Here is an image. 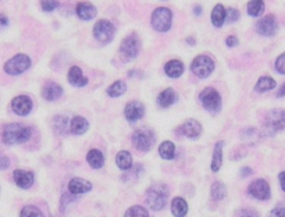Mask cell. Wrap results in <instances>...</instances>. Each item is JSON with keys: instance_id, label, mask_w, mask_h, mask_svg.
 Returning <instances> with one entry per match:
<instances>
[{"instance_id": "6da1fadb", "label": "cell", "mask_w": 285, "mask_h": 217, "mask_svg": "<svg viewBox=\"0 0 285 217\" xmlns=\"http://www.w3.org/2000/svg\"><path fill=\"white\" fill-rule=\"evenodd\" d=\"M29 138H31V128L17 123L6 125L1 132V139L6 145L24 144Z\"/></svg>"}, {"instance_id": "7a4b0ae2", "label": "cell", "mask_w": 285, "mask_h": 217, "mask_svg": "<svg viewBox=\"0 0 285 217\" xmlns=\"http://www.w3.org/2000/svg\"><path fill=\"white\" fill-rule=\"evenodd\" d=\"M169 199V189L164 184H153L146 192L147 205L153 210H162L166 208Z\"/></svg>"}, {"instance_id": "3957f363", "label": "cell", "mask_w": 285, "mask_h": 217, "mask_svg": "<svg viewBox=\"0 0 285 217\" xmlns=\"http://www.w3.org/2000/svg\"><path fill=\"white\" fill-rule=\"evenodd\" d=\"M150 24L153 27V30L157 31V32H167V31H170L171 24H172V13H171L170 8H156L155 11H153V14H152Z\"/></svg>"}, {"instance_id": "277c9868", "label": "cell", "mask_w": 285, "mask_h": 217, "mask_svg": "<svg viewBox=\"0 0 285 217\" xmlns=\"http://www.w3.org/2000/svg\"><path fill=\"white\" fill-rule=\"evenodd\" d=\"M32 64L31 57L24 53H18L14 57H11L4 64V72L8 75H20L25 72Z\"/></svg>"}, {"instance_id": "5b68a950", "label": "cell", "mask_w": 285, "mask_h": 217, "mask_svg": "<svg viewBox=\"0 0 285 217\" xmlns=\"http://www.w3.org/2000/svg\"><path fill=\"white\" fill-rule=\"evenodd\" d=\"M139 50H141V39L135 32L125 36L120 45V55L125 60H134L135 57H138Z\"/></svg>"}, {"instance_id": "8992f818", "label": "cell", "mask_w": 285, "mask_h": 217, "mask_svg": "<svg viewBox=\"0 0 285 217\" xmlns=\"http://www.w3.org/2000/svg\"><path fill=\"white\" fill-rule=\"evenodd\" d=\"M191 71L199 78H207L214 71V60L206 55L195 57L191 64Z\"/></svg>"}, {"instance_id": "52a82bcc", "label": "cell", "mask_w": 285, "mask_h": 217, "mask_svg": "<svg viewBox=\"0 0 285 217\" xmlns=\"http://www.w3.org/2000/svg\"><path fill=\"white\" fill-rule=\"evenodd\" d=\"M115 28L109 20H99L93 27V36L100 43H110L114 38Z\"/></svg>"}, {"instance_id": "ba28073f", "label": "cell", "mask_w": 285, "mask_h": 217, "mask_svg": "<svg viewBox=\"0 0 285 217\" xmlns=\"http://www.w3.org/2000/svg\"><path fill=\"white\" fill-rule=\"evenodd\" d=\"M132 142H134V146L141 152H149L152 146L155 145V135L150 129H138L132 135Z\"/></svg>"}, {"instance_id": "9c48e42d", "label": "cell", "mask_w": 285, "mask_h": 217, "mask_svg": "<svg viewBox=\"0 0 285 217\" xmlns=\"http://www.w3.org/2000/svg\"><path fill=\"white\" fill-rule=\"evenodd\" d=\"M199 99L204 109L209 112H219L221 109V96L214 88L203 89L199 95Z\"/></svg>"}, {"instance_id": "30bf717a", "label": "cell", "mask_w": 285, "mask_h": 217, "mask_svg": "<svg viewBox=\"0 0 285 217\" xmlns=\"http://www.w3.org/2000/svg\"><path fill=\"white\" fill-rule=\"evenodd\" d=\"M248 192L251 196L259 199V201H269L270 196H271L269 183L263 178L255 180L253 183H251L249 188H248Z\"/></svg>"}, {"instance_id": "8fae6325", "label": "cell", "mask_w": 285, "mask_h": 217, "mask_svg": "<svg viewBox=\"0 0 285 217\" xmlns=\"http://www.w3.org/2000/svg\"><path fill=\"white\" fill-rule=\"evenodd\" d=\"M256 30L263 36H274L278 32V21L276 16L267 14L260 18L256 24Z\"/></svg>"}, {"instance_id": "7c38bea8", "label": "cell", "mask_w": 285, "mask_h": 217, "mask_svg": "<svg viewBox=\"0 0 285 217\" xmlns=\"http://www.w3.org/2000/svg\"><path fill=\"white\" fill-rule=\"evenodd\" d=\"M32 100L31 97L21 95V96H16L11 100V109L13 112L18 114V116H28L31 110H32Z\"/></svg>"}, {"instance_id": "4fadbf2b", "label": "cell", "mask_w": 285, "mask_h": 217, "mask_svg": "<svg viewBox=\"0 0 285 217\" xmlns=\"http://www.w3.org/2000/svg\"><path fill=\"white\" fill-rule=\"evenodd\" d=\"M178 132L189 139H198L202 134V125L196 120H187L179 127Z\"/></svg>"}, {"instance_id": "5bb4252c", "label": "cell", "mask_w": 285, "mask_h": 217, "mask_svg": "<svg viewBox=\"0 0 285 217\" xmlns=\"http://www.w3.org/2000/svg\"><path fill=\"white\" fill-rule=\"evenodd\" d=\"M124 114H125V119L131 123H135L138 121L139 119L143 117L145 114V106L142 105L138 100H132L130 103H127L125 106V110H124Z\"/></svg>"}, {"instance_id": "9a60e30c", "label": "cell", "mask_w": 285, "mask_h": 217, "mask_svg": "<svg viewBox=\"0 0 285 217\" xmlns=\"http://www.w3.org/2000/svg\"><path fill=\"white\" fill-rule=\"evenodd\" d=\"M13 178H14V183L17 186L23 188V189H28L33 185L35 177H33L32 171H27V170H16L13 173Z\"/></svg>"}, {"instance_id": "2e32d148", "label": "cell", "mask_w": 285, "mask_h": 217, "mask_svg": "<svg viewBox=\"0 0 285 217\" xmlns=\"http://www.w3.org/2000/svg\"><path fill=\"white\" fill-rule=\"evenodd\" d=\"M75 11H77V16L80 17L81 20H84V21L93 20L96 17V14H98V8L95 7L92 3H89V1H80L77 4Z\"/></svg>"}, {"instance_id": "e0dca14e", "label": "cell", "mask_w": 285, "mask_h": 217, "mask_svg": "<svg viewBox=\"0 0 285 217\" xmlns=\"http://www.w3.org/2000/svg\"><path fill=\"white\" fill-rule=\"evenodd\" d=\"M266 127L269 128V131L273 132H277L281 131L284 127V112L283 110H273L267 116V120H266Z\"/></svg>"}, {"instance_id": "ac0fdd59", "label": "cell", "mask_w": 285, "mask_h": 217, "mask_svg": "<svg viewBox=\"0 0 285 217\" xmlns=\"http://www.w3.org/2000/svg\"><path fill=\"white\" fill-rule=\"evenodd\" d=\"M90 189H92V183L84 178L75 177L68 183V191L73 195H82V193L89 192Z\"/></svg>"}, {"instance_id": "d6986e66", "label": "cell", "mask_w": 285, "mask_h": 217, "mask_svg": "<svg viewBox=\"0 0 285 217\" xmlns=\"http://www.w3.org/2000/svg\"><path fill=\"white\" fill-rule=\"evenodd\" d=\"M61 95H63V88L56 82H48L42 89V96L49 102L57 100Z\"/></svg>"}, {"instance_id": "ffe728a7", "label": "cell", "mask_w": 285, "mask_h": 217, "mask_svg": "<svg viewBox=\"0 0 285 217\" xmlns=\"http://www.w3.org/2000/svg\"><path fill=\"white\" fill-rule=\"evenodd\" d=\"M68 82H70L73 87H78V88H81V87H85V85L88 84V78H86V77H84L82 70L80 68V67L74 65V67L70 68V71H68Z\"/></svg>"}, {"instance_id": "44dd1931", "label": "cell", "mask_w": 285, "mask_h": 217, "mask_svg": "<svg viewBox=\"0 0 285 217\" xmlns=\"http://www.w3.org/2000/svg\"><path fill=\"white\" fill-rule=\"evenodd\" d=\"M177 102V93H175V91L171 88L164 89L163 92L159 95L157 97V103L160 107H163V109H167V107H170L174 103Z\"/></svg>"}, {"instance_id": "7402d4cb", "label": "cell", "mask_w": 285, "mask_h": 217, "mask_svg": "<svg viewBox=\"0 0 285 217\" xmlns=\"http://www.w3.org/2000/svg\"><path fill=\"white\" fill-rule=\"evenodd\" d=\"M88 128H89V123L86 121V119H84L81 116H75L71 120V124H70V129L75 135L85 134L88 131Z\"/></svg>"}, {"instance_id": "603a6c76", "label": "cell", "mask_w": 285, "mask_h": 217, "mask_svg": "<svg viewBox=\"0 0 285 217\" xmlns=\"http://www.w3.org/2000/svg\"><path fill=\"white\" fill-rule=\"evenodd\" d=\"M164 71L170 78H179L184 72V64L181 60H170L164 65Z\"/></svg>"}, {"instance_id": "cb8c5ba5", "label": "cell", "mask_w": 285, "mask_h": 217, "mask_svg": "<svg viewBox=\"0 0 285 217\" xmlns=\"http://www.w3.org/2000/svg\"><path fill=\"white\" fill-rule=\"evenodd\" d=\"M86 160L92 169H102L105 164V156L99 149H90L86 155Z\"/></svg>"}, {"instance_id": "d4e9b609", "label": "cell", "mask_w": 285, "mask_h": 217, "mask_svg": "<svg viewBox=\"0 0 285 217\" xmlns=\"http://www.w3.org/2000/svg\"><path fill=\"white\" fill-rule=\"evenodd\" d=\"M171 212L175 217H185L188 213V203L184 198H174L171 202Z\"/></svg>"}, {"instance_id": "484cf974", "label": "cell", "mask_w": 285, "mask_h": 217, "mask_svg": "<svg viewBox=\"0 0 285 217\" xmlns=\"http://www.w3.org/2000/svg\"><path fill=\"white\" fill-rule=\"evenodd\" d=\"M115 164H117L118 169L124 170V171L132 169L134 164H132V156H131V153L128 151H121V152L117 153V156H115Z\"/></svg>"}, {"instance_id": "4316f807", "label": "cell", "mask_w": 285, "mask_h": 217, "mask_svg": "<svg viewBox=\"0 0 285 217\" xmlns=\"http://www.w3.org/2000/svg\"><path fill=\"white\" fill-rule=\"evenodd\" d=\"M223 146H224V142H221V141L214 145L212 157V170L214 173L219 171L223 166Z\"/></svg>"}, {"instance_id": "83f0119b", "label": "cell", "mask_w": 285, "mask_h": 217, "mask_svg": "<svg viewBox=\"0 0 285 217\" xmlns=\"http://www.w3.org/2000/svg\"><path fill=\"white\" fill-rule=\"evenodd\" d=\"M276 81L273 80L271 77H267V75H264V77H260L259 81L256 82V87H255V91L256 92H259V93H264V92H269L271 89L276 88Z\"/></svg>"}, {"instance_id": "f1b7e54d", "label": "cell", "mask_w": 285, "mask_h": 217, "mask_svg": "<svg viewBox=\"0 0 285 217\" xmlns=\"http://www.w3.org/2000/svg\"><path fill=\"white\" fill-rule=\"evenodd\" d=\"M159 155L164 160H172L175 157V145L171 141H164L163 144L159 146Z\"/></svg>"}, {"instance_id": "f546056e", "label": "cell", "mask_w": 285, "mask_h": 217, "mask_svg": "<svg viewBox=\"0 0 285 217\" xmlns=\"http://www.w3.org/2000/svg\"><path fill=\"white\" fill-rule=\"evenodd\" d=\"M224 23H226V8L223 4H216L212 11V24L220 28Z\"/></svg>"}, {"instance_id": "4dcf8cb0", "label": "cell", "mask_w": 285, "mask_h": 217, "mask_svg": "<svg viewBox=\"0 0 285 217\" xmlns=\"http://www.w3.org/2000/svg\"><path fill=\"white\" fill-rule=\"evenodd\" d=\"M125 92H127V84L121 80L113 82V84L109 87V89H107V95L110 97L122 96Z\"/></svg>"}, {"instance_id": "1f68e13d", "label": "cell", "mask_w": 285, "mask_h": 217, "mask_svg": "<svg viewBox=\"0 0 285 217\" xmlns=\"http://www.w3.org/2000/svg\"><path fill=\"white\" fill-rule=\"evenodd\" d=\"M210 193H212V198L214 201H223V199L227 196V188H226V184L221 183V181L213 183Z\"/></svg>"}, {"instance_id": "d6a6232c", "label": "cell", "mask_w": 285, "mask_h": 217, "mask_svg": "<svg viewBox=\"0 0 285 217\" xmlns=\"http://www.w3.org/2000/svg\"><path fill=\"white\" fill-rule=\"evenodd\" d=\"M246 10L251 17H259L264 11V0H249Z\"/></svg>"}, {"instance_id": "836d02e7", "label": "cell", "mask_w": 285, "mask_h": 217, "mask_svg": "<svg viewBox=\"0 0 285 217\" xmlns=\"http://www.w3.org/2000/svg\"><path fill=\"white\" fill-rule=\"evenodd\" d=\"M20 217H46V216H45L36 206L28 205V206L23 208L21 213H20Z\"/></svg>"}, {"instance_id": "e575fe53", "label": "cell", "mask_w": 285, "mask_h": 217, "mask_svg": "<svg viewBox=\"0 0 285 217\" xmlns=\"http://www.w3.org/2000/svg\"><path fill=\"white\" fill-rule=\"evenodd\" d=\"M124 217H149V213L142 206H131L130 209L125 212Z\"/></svg>"}, {"instance_id": "d590c367", "label": "cell", "mask_w": 285, "mask_h": 217, "mask_svg": "<svg viewBox=\"0 0 285 217\" xmlns=\"http://www.w3.org/2000/svg\"><path fill=\"white\" fill-rule=\"evenodd\" d=\"M41 7L46 13L55 11L58 7V0H41Z\"/></svg>"}, {"instance_id": "8d00e7d4", "label": "cell", "mask_w": 285, "mask_h": 217, "mask_svg": "<svg viewBox=\"0 0 285 217\" xmlns=\"http://www.w3.org/2000/svg\"><path fill=\"white\" fill-rule=\"evenodd\" d=\"M239 11H238V8L235 7H229L228 10H226V20L229 21V23H236L238 20H239Z\"/></svg>"}, {"instance_id": "74e56055", "label": "cell", "mask_w": 285, "mask_h": 217, "mask_svg": "<svg viewBox=\"0 0 285 217\" xmlns=\"http://www.w3.org/2000/svg\"><path fill=\"white\" fill-rule=\"evenodd\" d=\"M269 217H285V209H284V203L280 202L277 206L274 209L270 212Z\"/></svg>"}, {"instance_id": "f35d334b", "label": "cell", "mask_w": 285, "mask_h": 217, "mask_svg": "<svg viewBox=\"0 0 285 217\" xmlns=\"http://www.w3.org/2000/svg\"><path fill=\"white\" fill-rule=\"evenodd\" d=\"M235 217H260L259 213L253 209H239L236 212Z\"/></svg>"}, {"instance_id": "ab89813d", "label": "cell", "mask_w": 285, "mask_h": 217, "mask_svg": "<svg viewBox=\"0 0 285 217\" xmlns=\"http://www.w3.org/2000/svg\"><path fill=\"white\" fill-rule=\"evenodd\" d=\"M284 60H285L284 55H280L277 60H276V64H274V68H276V71L280 72L281 75H284V74H285Z\"/></svg>"}, {"instance_id": "60d3db41", "label": "cell", "mask_w": 285, "mask_h": 217, "mask_svg": "<svg viewBox=\"0 0 285 217\" xmlns=\"http://www.w3.org/2000/svg\"><path fill=\"white\" fill-rule=\"evenodd\" d=\"M8 166H10V159L4 155H0V170L8 169Z\"/></svg>"}, {"instance_id": "b9f144b4", "label": "cell", "mask_w": 285, "mask_h": 217, "mask_svg": "<svg viewBox=\"0 0 285 217\" xmlns=\"http://www.w3.org/2000/svg\"><path fill=\"white\" fill-rule=\"evenodd\" d=\"M226 43H227L228 48H235V46H238V38L236 36H228L227 40H226Z\"/></svg>"}, {"instance_id": "7bdbcfd3", "label": "cell", "mask_w": 285, "mask_h": 217, "mask_svg": "<svg viewBox=\"0 0 285 217\" xmlns=\"http://www.w3.org/2000/svg\"><path fill=\"white\" fill-rule=\"evenodd\" d=\"M239 173H241V177H248V176H251V174H252L253 170L251 169V167H242Z\"/></svg>"}, {"instance_id": "ee69618b", "label": "cell", "mask_w": 285, "mask_h": 217, "mask_svg": "<svg viewBox=\"0 0 285 217\" xmlns=\"http://www.w3.org/2000/svg\"><path fill=\"white\" fill-rule=\"evenodd\" d=\"M6 25H8V18L0 13V27H6Z\"/></svg>"}, {"instance_id": "f6af8a7d", "label": "cell", "mask_w": 285, "mask_h": 217, "mask_svg": "<svg viewBox=\"0 0 285 217\" xmlns=\"http://www.w3.org/2000/svg\"><path fill=\"white\" fill-rule=\"evenodd\" d=\"M284 177H285V173H284V171H283V173H280V176H278V178H280V185H281V189H283V191H285Z\"/></svg>"}, {"instance_id": "bcb514c9", "label": "cell", "mask_w": 285, "mask_h": 217, "mask_svg": "<svg viewBox=\"0 0 285 217\" xmlns=\"http://www.w3.org/2000/svg\"><path fill=\"white\" fill-rule=\"evenodd\" d=\"M187 42L191 45V46H194V45H195V38H194V36H188Z\"/></svg>"}, {"instance_id": "7dc6e473", "label": "cell", "mask_w": 285, "mask_h": 217, "mask_svg": "<svg viewBox=\"0 0 285 217\" xmlns=\"http://www.w3.org/2000/svg\"><path fill=\"white\" fill-rule=\"evenodd\" d=\"M194 11H195V14H198V16H200V14H202V7H200V6H196Z\"/></svg>"}, {"instance_id": "c3c4849f", "label": "cell", "mask_w": 285, "mask_h": 217, "mask_svg": "<svg viewBox=\"0 0 285 217\" xmlns=\"http://www.w3.org/2000/svg\"><path fill=\"white\" fill-rule=\"evenodd\" d=\"M284 96V85L283 87H280V91H278V97H283Z\"/></svg>"}]
</instances>
